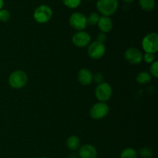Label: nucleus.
I'll return each mask as SVG.
<instances>
[{"label": "nucleus", "instance_id": "0eeeda50", "mask_svg": "<svg viewBox=\"0 0 158 158\" xmlns=\"http://www.w3.org/2000/svg\"><path fill=\"white\" fill-rule=\"evenodd\" d=\"M106 47L104 44L97 41H94L88 45L87 54L90 58L94 60H99L104 56Z\"/></svg>", "mask_w": 158, "mask_h": 158}, {"label": "nucleus", "instance_id": "f8f14e48", "mask_svg": "<svg viewBox=\"0 0 158 158\" xmlns=\"http://www.w3.org/2000/svg\"><path fill=\"white\" fill-rule=\"evenodd\" d=\"M78 81L83 86H89L93 82V73L89 69L83 68L78 73Z\"/></svg>", "mask_w": 158, "mask_h": 158}, {"label": "nucleus", "instance_id": "b1692460", "mask_svg": "<svg viewBox=\"0 0 158 158\" xmlns=\"http://www.w3.org/2000/svg\"><path fill=\"white\" fill-rule=\"evenodd\" d=\"M103 80H104V77H103L101 73H96L94 75H93V81L97 83V84L103 83Z\"/></svg>", "mask_w": 158, "mask_h": 158}, {"label": "nucleus", "instance_id": "39448f33", "mask_svg": "<svg viewBox=\"0 0 158 158\" xmlns=\"http://www.w3.org/2000/svg\"><path fill=\"white\" fill-rule=\"evenodd\" d=\"M112 87L107 83L103 82V83L97 85V86L96 87L95 96L100 102L105 103L106 101L109 100L112 97Z\"/></svg>", "mask_w": 158, "mask_h": 158}, {"label": "nucleus", "instance_id": "f3484780", "mask_svg": "<svg viewBox=\"0 0 158 158\" xmlns=\"http://www.w3.org/2000/svg\"><path fill=\"white\" fill-rule=\"evenodd\" d=\"M137 152L131 148H125L120 154V158H137Z\"/></svg>", "mask_w": 158, "mask_h": 158}, {"label": "nucleus", "instance_id": "bb28decb", "mask_svg": "<svg viewBox=\"0 0 158 158\" xmlns=\"http://www.w3.org/2000/svg\"><path fill=\"white\" fill-rule=\"evenodd\" d=\"M3 6H4V1L3 0H0V9H2Z\"/></svg>", "mask_w": 158, "mask_h": 158}, {"label": "nucleus", "instance_id": "dca6fc26", "mask_svg": "<svg viewBox=\"0 0 158 158\" xmlns=\"http://www.w3.org/2000/svg\"><path fill=\"white\" fill-rule=\"evenodd\" d=\"M136 80H137V82L139 84L146 85L151 82V76L149 73L145 72L144 71V72H141L140 73H138Z\"/></svg>", "mask_w": 158, "mask_h": 158}, {"label": "nucleus", "instance_id": "a878e982", "mask_svg": "<svg viewBox=\"0 0 158 158\" xmlns=\"http://www.w3.org/2000/svg\"><path fill=\"white\" fill-rule=\"evenodd\" d=\"M79 155L77 153H72V154L69 155V158H78Z\"/></svg>", "mask_w": 158, "mask_h": 158}, {"label": "nucleus", "instance_id": "a211bd4d", "mask_svg": "<svg viewBox=\"0 0 158 158\" xmlns=\"http://www.w3.org/2000/svg\"><path fill=\"white\" fill-rule=\"evenodd\" d=\"M100 18V15H99L97 12H92V13L89 14V16L86 18L87 25H90V26H95V25H97Z\"/></svg>", "mask_w": 158, "mask_h": 158}, {"label": "nucleus", "instance_id": "7ed1b4c3", "mask_svg": "<svg viewBox=\"0 0 158 158\" xmlns=\"http://www.w3.org/2000/svg\"><path fill=\"white\" fill-rule=\"evenodd\" d=\"M53 12L49 6L41 5L35 9L33 13V18L36 23L44 24L48 23L52 19Z\"/></svg>", "mask_w": 158, "mask_h": 158}, {"label": "nucleus", "instance_id": "f03ea898", "mask_svg": "<svg viewBox=\"0 0 158 158\" xmlns=\"http://www.w3.org/2000/svg\"><path fill=\"white\" fill-rule=\"evenodd\" d=\"M28 82V76L23 70H15L9 77V84L14 89H21L24 87Z\"/></svg>", "mask_w": 158, "mask_h": 158}, {"label": "nucleus", "instance_id": "1a4fd4ad", "mask_svg": "<svg viewBox=\"0 0 158 158\" xmlns=\"http://www.w3.org/2000/svg\"><path fill=\"white\" fill-rule=\"evenodd\" d=\"M125 60L131 64H139L143 60V54L141 51L136 47H131L125 51Z\"/></svg>", "mask_w": 158, "mask_h": 158}, {"label": "nucleus", "instance_id": "9b49d317", "mask_svg": "<svg viewBox=\"0 0 158 158\" xmlns=\"http://www.w3.org/2000/svg\"><path fill=\"white\" fill-rule=\"evenodd\" d=\"M78 155L80 158H97V151L93 145L84 144L79 148Z\"/></svg>", "mask_w": 158, "mask_h": 158}, {"label": "nucleus", "instance_id": "6e6552de", "mask_svg": "<svg viewBox=\"0 0 158 158\" xmlns=\"http://www.w3.org/2000/svg\"><path fill=\"white\" fill-rule=\"evenodd\" d=\"M69 25L77 31H83L87 26L86 17L81 12H74L69 17Z\"/></svg>", "mask_w": 158, "mask_h": 158}, {"label": "nucleus", "instance_id": "cd10ccee", "mask_svg": "<svg viewBox=\"0 0 158 158\" xmlns=\"http://www.w3.org/2000/svg\"><path fill=\"white\" fill-rule=\"evenodd\" d=\"M123 1L126 3H131V2H133L134 0H123Z\"/></svg>", "mask_w": 158, "mask_h": 158}, {"label": "nucleus", "instance_id": "5701e85b", "mask_svg": "<svg viewBox=\"0 0 158 158\" xmlns=\"http://www.w3.org/2000/svg\"><path fill=\"white\" fill-rule=\"evenodd\" d=\"M143 60L146 62L147 63H152L155 61V56L153 53H149L146 52L144 55H143Z\"/></svg>", "mask_w": 158, "mask_h": 158}, {"label": "nucleus", "instance_id": "412c9836", "mask_svg": "<svg viewBox=\"0 0 158 158\" xmlns=\"http://www.w3.org/2000/svg\"><path fill=\"white\" fill-rule=\"evenodd\" d=\"M10 19V12L7 9H0V22L6 23Z\"/></svg>", "mask_w": 158, "mask_h": 158}, {"label": "nucleus", "instance_id": "6ab92c4d", "mask_svg": "<svg viewBox=\"0 0 158 158\" xmlns=\"http://www.w3.org/2000/svg\"><path fill=\"white\" fill-rule=\"evenodd\" d=\"M139 155L142 158H151L153 156V151L149 147H143L138 151Z\"/></svg>", "mask_w": 158, "mask_h": 158}, {"label": "nucleus", "instance_id": "9d476101", "mask_svg": "<svg viewBox=\"0 0 158 158\" xmlns=\"http://www.w3.org/2000/svg\"><path fill=\"white\" fill-rule=\"evenodd\" d=\"M91 37L85 31H77L72 37V42L77 47L83 48L90 43Z\"/></svg>", "mask_w": 158, "mask_h": 158}, {"label": "nucleus", "instance_id": "aec40b11", "mask_svg": "<svg viewBox=\"0 0 158 158\" xmlns=\"http://www.w3.org/2000/svg\"><path fill=\"white\" fill-rule=\"evenodd\" d=\"M63 3L69 9H77L80 6L82 0H62Z\"/></svg>", "mask_w": 158, "mask_h": 158}, {"label": "nucleus", "instance_id": "4be33fe9", "mask_svg": "<svg viewBox=\"0 0 158 158\" xmlns=\"http://www.w3.org/2000/svg\"><path fill=\"white\" fill-rule=\"evenodd\" d=\"M150 74L152 77L157 78L158 77V62L154 61V63H151V67H150Z\"/></svg>", "mask_w": 158, "mask_h": 158}, {"label": "nucleus", "instance_id": "ddd939ff", "mask_svg": "<svg viewBox=\"0 0 158 158\" xmlns=\"http://www.w3.org/2000/svg\"><path fill=\"white\" fill-rule=\"evenodd\" d=\"M98 28L101 32L103 33H107L110 32L113 29V21L110 17L108 16H101L99 19Z\"/></svg>", "mask_w": 158, "mask_h": 158}, {"label": "nucleus", "instance_id": "f257e3e1", "mask_svg": "<svg viewBox=\"0 0 158 158\" xmlns=\"http://www.w3.org/2000/svg\"><path fill=\"white\" fill-rule=\"evenodd\" d=\"M118 5V0H98L97 9L103 16L110 17L117 12Z\"/></svg>", "mask_w": 158, "mask_h": 158}, {"label": "nucleus", "instance_id": "393cba45", "mask_svg": "<svg viewBox=\"0 0 158 158\" xmlns=\"http://www.w3.org/2000/svg\"><path fill=\"white\" fill-rule=\"evenodd\" d=\"M106 40H107V37H106V34L103 33V32H101V33L99 34L98 36H97V41L99 42V43H103V44H104V43L106 41Z\"/></svg>", "mask_w": 158, "mask_h": 158}, {"label": "nucleus", "instance_id": "2eb2a0df", "mask_svg": "<svg viewBox=\"0 0 158 158\" xmlns=\"http://www.w3.org/2000/svg\"><path fill=\"white\" fill-rule=\"evenodd\" d=\"M139 5L140 8L145 12H151L155 8L154 0H139Z\"/></svg>", "mask_w": 158, "mask_h": 158}, {"label": "nucleus", "instance_id": "423d86ee", "mask_svg": "<svg viewBox=\"0 0 158 158\" xmlns=\"http://www.w3.org/2000/svg\"><path fill=\"white\" fill-rule=\"evenodd\" d=\"M110 107L106 103L99 102L95 103L89 110V116L94 120H101L109 114Z\"/></svg>", "mask_w": 158, "mask_h": 158}, {"label": "nucleus", "instance_id": "c756f323", "mask_svg": "<svg viewBox=\"0 0 158 158\" xmlns=\"http://www.w3.org/2000/svg\"><path fill=\"white\" fill-rule=\"evenodd\" d=\"M86 1H94V0H86Z\"/></svg>", "mask_w": 158, "mask_h": 158}, {"label": "nucleus", "instance_id": "20e7f679", "mask_svg": "<svg viewBox=\"0 0 158 158\" xmlns=\"http://www.w3.org/2000/svg\"><path fill=\"white\" fill-rule=\"evenodd\" d=\"M142 47L145 52L156 53L158 50V35L156 32H151L143 37Z\"/></svg>", "mask_w": 158, "mask_h": 158}, {"label": "nucleus", "instance_id": "4468645a", "mask_svg": "<svg viewBox=\"0 0 158 158\" xmlns=\"http://www.w3.org/2000/svg\"><path fill=\"white\" fill-rule=\"evenodd\" d=\"M66 146L68 149L72 151H75L78 150L80 147V140L78 137L75 135H72L68 137L66 140Z\"/></svg>", "mask_w": 158, "mask_h": 158}, {"label": "nucleus", "instance_id": "c85d7f7f", "mask_svg": "<svg viewBox=\"0 0 158 158\" xmlns=\"http://www.w3.org/2000/svg\"><path fill=\"white\" fill-rule=\"evenodd\" d=\"M40 158H49V157H40Z\"/></svg>", "mask_w": 158, "mask_h": 158}]
</instances>
